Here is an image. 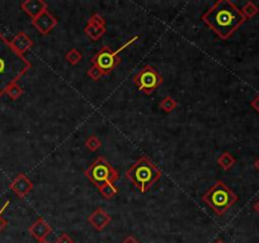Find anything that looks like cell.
I'll return each mask as SVG.
<instances>
[{"label": "cell", "instance_id": "obj_2", "mask_svg": "<svg viewBox=\"0 0 259 243\" xmlns=\"http://www.w3.org/2000/svg\"><path fill=\"white\" fill-rule=\"evenodd\" d=\"M31 63L0 33V98L31 69Z\"/></svg>", "mask_w": 259, "mask_h": 243}, {"label": "cell", "instance_id": "obj_13", "mask_svg": "<svg viewBox=\"0 0 259 243\" xmlns=\"http://www.w3.org/2000/svg\"><path fill=\"white\" fill-rule=\"evenodd\" d=\"M22 8L26 11V13H28L29 16L37 18L39 14H42L43 12H46V3L41 2V0H28V2H24L22 3Z\"/></svg>", "mask_w": 259, "mask_h": 243}, {"label": "cell", "instance_id": "obj_16", "mask_svg": "<svg viewBox=\"0 0 259 243\" xmlns=\"http://www.w3.org/2000/svg\"><path fill=\"white\" fill-rule=\"evenodd\" d=\"M100 193H102V195L105 198H107V199H110V198H113L116 194H117V188L115 187V184L113 183H107V184L102 185V187L99 188Z\"/></svg>", "mask_w": 259, "mask_h": 243}, {"label": "cell", "instance_id": "obj_27", "mask_svg": "<svg viewBox=\"0 0 259 243\" xmlns=\"http://www.w3.org/2000/svg\"><path fill=\"white\" fill-rule=\"evenodd\" d=\"M254 209H255V210H256V212H258V213H259V200H258V202H256V203H255V204H254Z\"/></svg>", "mask_w": 259, "mask_h": 243}, {"label": "cell", "instance_id": "obj_7", "mask_svg": "<svg viewBox=\"0 0 259 243\" xmlns=\"http://www.w3.org/2000/svg\"><path fill=\"white\" fill-rule=\"evenodd\" d=\"M134 84L142 93L151 94L155 89L162 85L163 78L152 66L146 65L135 75Z\"/></svg>", "mask_w": 259, "mask_h": 243}, {"label": "cell", "instance_id": "obj_1", "mask_svg": "<svg viewBox=\"0 0 259 243\" xmlns=\"http://www.w3.org/2000/svg\"><path fill=\"white\" fill-rule=\"evenodd\" d=\"M204 23L223 39H228L246 21L243 12L229 0H220L202 17Z\"/></svg>", "mask_w": 259, "mask_h": 243}, {"label": "cell", "instance_id": "obj_26", "mask_svg": "<svg viewBox=\"0 0 259 243\" xmlns=\"http://www.w3.org/2000/svg\"><path fill=\"white\" fill-rule=\"evenodd\" d=\"M122 243H139V240L135 237H132V235H128V237H126L125 239H123Z\"/></svg>", "mask_w": 259, "mask_h": 243}, {"label": "cell", "instance_id": "obj_3", "mask_svg": "<svg viewBox=\"0 0 259 243\" xmlns=\"http://www.w3.org/2000/svg\"><path fill=\"white\" fill-rule=\"evenodd\" d=\"M126 177L141 193H146L162 177V171L154 165L150 158L142 156L126 172Z\"/></svg>", "mask_w": 259, "mask_h": 243}, {"label": "cell", "instance_id": "obj_21", "mask_svg": "<svg viewBox=\"0 0 259 243\" xmlns=\"http://www.w3.org/2000/svg\"><path fill=\"white\" fill-rule=\"evenodd\" d=\"M85 145L90 151H95L98 147H100V141L98 140L95 136H92V137H89L88 140H86Z\"/></svg>", "mask_w": 259, "mask_h": 243}, {"label": "cell", "instance_id": "obj_9", "mask_svg": "<svg viewBox=\"0 0 259 243\" xmlns=\"http://www.w3.org/2000/svg\"><path fill=\"white\" fill-rule=\"evenodd\" d=\"M56 24V19L51 16L48 12H43L42 14H39L37 18H34L33 26L36 28H38V31L42 34H46L47 32H50V29L53 28Z\"/></svg>", "mask_w": 259, "mask_h": 243}, {"label": "cell", "instance_id": "obj_6", "mask_svg": "<svg viewBox=\"0 0 259 243\" xmlns=\"http://www.w3.org/2000/svg\"><path fill=\"white\" fill-rule=\"evenodd\" d=\"M132 41H134V39H132ZM132 41L128 42L127 44L131 43ZM127 44H125V46H123L121 49L126 48V47H127ZM121 49H117V51L113 52L108 46H103L102 48H100L99 51L94 54V57L92 58L93 68L97 69V70L99 71L103 76L110 75V74L115 70L116 66L121 63V58H118L117 57V54L120 53Z\"/></svg>", "mask_w": 259, "mask_h": 243}, {"label": "cell", "instance_id": "obj_19", "mask_svg": "<svg viewBox=\"0 0 259 243\" xmlns=\"http://www.w3.org/2000/svg\"><path fill=\"white\" fill-rule=\"evenodd\" d=\"M6 94H8L12 99H18L19 96L23 94V90H22V88L18 85V84H13V85L9 86Z\"/></svg>", "mask_w": 259, "mask_h": 243}, {"label": "cell", "instance_id": "obj_25", "mask_svg": "<svg viewBox=\"0 0 259 243\" xmlns=\"http://www.w3.org/2000/svg\"><path fill=\"white\" fill-rule=\"evenodd\" d=\"M250 105H251V108H253L254 110L259 114V94L253 99V101L250 103Z\"/></svg>", "mask_w": 259, "mask_h": 243}, {"label": "cell", "instance_id": "obj_15", "mask_svg": "<svg viewBox=\"0 0 259 243\" xmlns=\"http://www.w3.org/2000/svg\"><path fill=\"white\" fill-rule=\"evenodd\" d=\"M234 163H235V158H234L229 152L223 153V155L219 157V165L223 168H225V170H229L230 167H233Z\"/></svg>", "mask_w": 259, "mask_h": 243}, {"label": "cell", "instance_id": "obj_17", "mask_svg": "<svg viewBox=\"0 0 259 243\" xmlns=\"http://www.w3.org/2000/svg\"><path fill=\"white\" fill-rule=\"evenodd\" d=\"M241 12H243V14L245 18H253V17L258 13L259 9H258V7L253 3V2H248V3L244 4Z\"/></svg>", "mask_w": 259, "mask_h": 243}, {"label": "cell", "instance_id": "obj_28", "mask_svg": "<svg viewBox=\"0 0 259 243\" xmlns=\"http://www.w3.org/2000/svg\"><path fill=\"white\" fill-rule=\"evenodd\" d=\"M254 166H255V167L258 168V171H259V158L255 161V163H254Z\"/></svg>", "mask_w": 259, "mask_h": 243}, {"label": "cell", "instance_id": "obj_5", "mask_svg": "<svg viewBox=\"0 0 259 243\" xmlns=\"http://www.w3.org/2000/svg\"><path fill=\"white\" fill-rule=\"evenodd\" d=\"M85 176L92 181L95 187L100 188L107 183H116L118 178V172L111 166V163L106 158L98 157L92 163V166L86 170Z\"/></svg>", "mask_w": 259, "mask_h": 243}, {"label": "cell", "instance_id": "obj_20", "mask_svg": "<svg viewBox=\"0 0 259 243\" xmlns=\"http://www.w3.org/2000/svg\"><path fill=\"white\" fill-rule=\"evenodd\" d=\"M66 59H68L70 64L75 65V64H78L81 59V53L79 51H76V49H71V51L66 54Z\"/></svg>", "mask_w": 259, "mask_h": 243}, {"label": "cell", "instance_id": "obj_22", "mask_svg": "<svg viewBox=\"0 0 259 243\" xmlns=\"http://www.w3.org/2000/svg\"><path fill=\"white\" fill-rule=\"evenodd\" d=\"M8 205H9V202H6V204L0 208V232H2V230H3L7 225V220L3 219V213L6 212V209L8 208Z\"/></svg>", "mask_w": 259, "mask_h": 243}, {"label": "cell", "instance_id": "obj_12", "mask_svg": "<svg viewBox=\"0 0 259 243\" xmlns=\"http://www.w3.org/2000/svg\"><path fill=\"white\" fill-rule=\"evenodd\" d=\"M88 220H89V223L95 228V229L102 230V229H105L108 224H110L111 217L107 214V213H106V210L100 209L99 208V209L95 210V212L93 213L89 218H88Z\"/></svg>", "mask_w": 259, "mask_h": 243}, {"label": "cell", "instance_id": "obj_10", "mask_svg": "<svg viewBox=\"0 0 259 243\" xmlns=\"http://www.w3.org/2000/svg\"><path fill=\"white\" fill-rule=\"evenodd\" d=\"M11 189L13 190L18 197H24V195L32 189V183L27 176L21 173V175H18L13 180V183L11 184Z\"/></svg>", "mask_w": 259, "mask_h": 243}, {"label": "cell", "instance_id": "obj_23", "mask_svg": "<svg viewBox=\"0 0 259 243\" xmlns=\"http://www.w3.org/2000/svg\"><path fill=\"white\" fill-rule=\"evenodd\" d=\"M56 243H74V240L66 233H63V234L56 238Z\"/></svg>", "mask_w": 259, "mask_h": 243}, {"label": "cell", "instance_id": "obj_8", "mask_svg": "<svg viewBox=\"0 0 259 243\" xmlns=\"http://www.w3.org/2000/svg\"><path fill=\"white\" fill-rule=\"evenodd\" d=\"M85 33L92 39L99 38L105 33V22H103L102 17H99L98 14H94L90 18L89 24H88V27L85 29Z\"/></svg>", "mask_w": 259, "mask_h": 243}, {"label": "cell", "instance_id": "obj_29", "mask_svg": "<svg viewBox=\"0 0 259 243\" xmlns=\"http://www.w3.org/2000/svg\"><path fill=\"white\" fill-rule=\"evenodd\" d=\"M38 243H48V242L46 239H41V240H38Z\"/></svg>", "mask_w": 259, "mask_h": 243}, {"label": "cell", "instance_id": "obj_14", "mask_svg": "<svg viewBox=\"0 0 259 243\" xmlns=\"http://www.w3.org/2000/svg\"><path fill=\"white\" fill-rule=\"evenodd\" d=\"M11 44H12V47H13V48L18 52V53L23 54L27 49L31 48L32 41L26 33L21 32V33H18L16 37H14L13 41L11 42Z\"/></svg>", "mask_w": 259, "mask_h": 243}, {"label": "cell", "instance_id": "obj_11", "mask_svg": "<svg viewBox=\"0 0 259 243\" xmlns=\"http://www.w3.org/2000/svg\"><path fill=\"white\" fill-rule=\"evenodd\" d=\"M51 230L53 229H51V227L48 225V223H46V220L42 219V218L37 220V222H34L33 224L29 227V233L38 240L45 239V238L50 234Z\"/></svg>", "mask_w": 259, "mask_h": 243}, {"label": "cell", "instance_id": "obj_24", "mask_svg": "<svg viewBox=\"0 0 259 243\" xmlns=\"http://www.w3.org/2000/svg\"><path fill=\"white\" fill-rule=\"evenodd\" d=\"M88 76H90V78H92L93 80H98V79L102 78L103 75H102V74L99 73V71L97 70V69H95V68H92V69H90L89 71H88Z\"/></svg>", "mask_w": 259, "mask_h": 243}, {"label": "cell", "instance_id": "obj_30", "mask_svg": "<svg viewBox=\"0 0 259 243\" xmlns=\"http://www.w3.org/2000/svg\"><path fill=\"white\" fill-rule=\"evenodd\" d=\"M215 243H225V242H224L223 239H219V240H216V242H215Z\"/></svg>", "mask_w": 259, "mask_h": 243}, {"label": "cell", "instance_id": "obj_4", "mask_svg": "<svg viewBox=\"0 0 259 243\" xmlns=\"http://www.w3.org/2000/svg\"><path fill=\"white\" fill-rule=\"evenodd\" d=\"M203 202L211 207L216 214L223 215L238 202V197L223 181H216V184L203 195Z\"/></svg>", "mask_w": 259, "mask_h": 243}, {"label": "cell", "instance_id": "obj_18", "mask_svg": "<svg viewBox=\"0 0 259 243\" xmlns=\"http://www.w3.org/2000/svg\"><path fill=\"white\" fill-rule=\"evenodd\" d=\"M160 108L163 109L164 111H167V113H169V111H172L173 109H176L177 106V101L174 100L173 98H170V96H167V98L164 99V100L160 103Z\"/></svg>", "mask_w": 259, "mask_h": 243}]
</instances>
